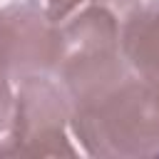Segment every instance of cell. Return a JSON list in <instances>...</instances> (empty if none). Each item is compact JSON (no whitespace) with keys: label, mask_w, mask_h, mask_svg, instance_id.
Masks as SVG:
<instances>
[{"label":"cell","mask_w":159,"mask_h":159,"mask_svg":"<svg viewBox=\"0 0 159 159\" xmlns=\"http://www.w3.org/2000/svg\"><path fill=\"white\" fill-rule=\"evenodd\" d=\"M35 2H40L47 10V15L60 22L67 15H72L75 10H80V7L89 5V2H109V0H35Z\"/></svg>","instance_id":"6"},{"label":"cell","mask_w":159,"mask_h":159,"mask_svg":"<svg viewBox=\"0 0 159 159\" xmlns=\"http://www.w3.org/2000/svg\"><path fill=\"white\" fill-rule=\"evenodd\" d=\"M127 72L119 52L117 15L107 2H89L60 20V45L52 77L70 99H82Z\"/></svg>","instance_id":"2"},{"label":"cell","mask_w":159,"mask_h":159,"mask_svg":"<svg viewBox=\"0 0 159 159\" xmlns=\"http://www.w3.org/2000/svg\"><path fill=\"white\" fill-rule=\"evenodd\" d=\"M60 22L35 0H12L0 7V67L17 84L25 77L52 75L57 62Z\"/></svg>","instance_id":"4"},{"label":"cell","mask_w":159,"mask_h":159,"mask_svg":"<svg viewBox=\"0 0 159 159\" xmlns=\"http://www.w3.org/2000/svg\"><path fill=\"white\" fill-rule=\"evenodd\" d=\"M119 25V52L129 72L159 84V0H109Z\"/></svg>","instance_id":"5"},{"label":"cell","mask_w":159,"mask_h":159,"mask_svg":"<svg viewBox=\"0 0 159 159\" xmlns=\"http://www.w3.org/2000/svg\"><path fill=\"white\" fill-rule=\"evenodd\" d=\"M12 99H15V84H12V80L5 75V70L0 67V134H2V132L7 129V124H10Z\"/></svg>","instance_id":"7"},{"label":"cell","mask_w":159,"mask_h":159,"mask_svg":"<svg viewBox=\"0 0 159 159\" xmlns=\"http://www.w3.org/2000/svg\"><path fill=\"white\" fill-rule=\"evenodd\" d=\"M70 134L87 157H157L159 84L127 70L107 87L72 102Z\"/></svg>","instance_id":"1"},{"label":"cell","mask_w":159,"mask_h":159,"mask_svg":"<svg viewBox=\"0 0 159 159\" xmlns=\"http://www.w3.org/2000/svg\"><path fill=\"white\" fill-rule=\"evenodd\" d=\"M70 114L72 99L52 75L20 80L10 124L0 134V157H77Z\"/></svg>","instance_id":"3"}]
</instances>
